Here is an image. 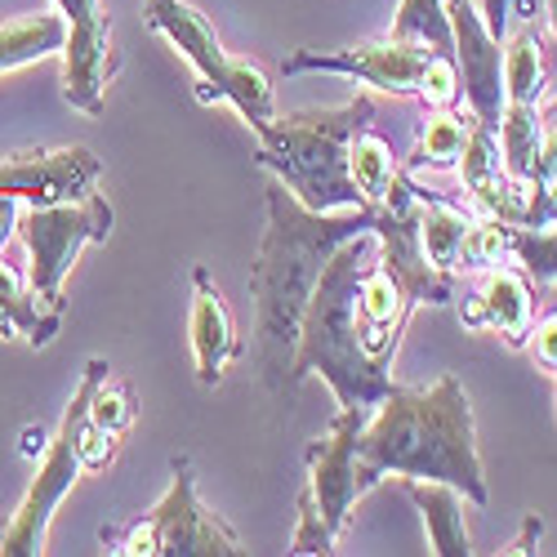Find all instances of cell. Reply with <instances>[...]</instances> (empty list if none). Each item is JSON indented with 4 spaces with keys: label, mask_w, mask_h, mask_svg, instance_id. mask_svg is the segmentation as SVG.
I'll return each mask as SVG.
<instances>
[{
    "label": "cell",
    "mask_w": 557,
    "mask_h": 557,
    "mask_svg": "<svg viewBox=\"0 0 557 557\" xmlns=\"http://www.w3.org/2000/svg\"><path fill=\"white\" fill-rule=\"evenodd\" d=\"M103 161L89 148H27L0 157V197L18 206H59L95 193Z\"/></svg>",
    "instance_id": "cell-12"
},
{
    "label": "cell",
    "mask_w": 557,
    "mask_h": 557,
    "mask_svg": "<svg viewBox=\"0 0 557 557\" xmlns=\"http://www.w3.org/2000/svg\"><path fill=\"white\" fill-rule=\"evenodd\" d=\"M469 129H473V112H459V108H429L424 125H420V138L406 157V170L410 174H446L459 165L463 157V144H469Z\"/></svg>",
    "instance_id": "cell-20"
},
{
    "label": "cell",
    "mask_w": 557,
    "mask_h": 557,
    "mask_svg": "<svg viewBox=\"0 0 557 557\" xmlns=\"http://www.w3.org/2000/svg\"><path fill=\"white\" fill-rule=\"evenodd\" d=\"M540 535H544V518H540V513H527V518H522V531H518V540H513V544H508V548H499V553H508V557H522V553H535Z\"/></svg>",
    "instance_id": "cell-33"
},
{
    "label": "cell",
    "mask_w": 557,
    "mask_h": 557,
    "mask_svg": "<svg viewBox=\"0 0 557 557\" xmlns=\"http://www.w3.org/2000/svg\"><path fill=\"white\" fill-rule=\"evenodd\" d=\"M527 352H531V361H535L540 370H548V375L557 370V308L531 321V335H527Z\"/></svg>",
    "instance_id": "cell-30"
},
{
    "label": "cell",
    "mask_w": 557,
    "mask_h": 557,
    "mask_svg": "<svg viewBox=\"0 0 557 557\" xmlns=\"http://www.w3.org/2000/svg\"><path fill=\"white\" fill-rule=\"evenodd\" d=\"M482 18L491 27V36L504 45L508 32H513V23H531L540 10H544V0H482Z\"/></svg>",
    "instance_id": "cell-29"
},
{
    "label": "cell",
    "mask_w": 557,
    "mask_h": 557,
    "mask_svg": "<svg viewBox=\"0 0 557 557\" xmlns=\"http://www.w3.org/2000/svg\"><path fill=\"white\" fill-rule=\"evenodd\" d=\"M401 482H406V495L414 499V508H420L433 553L469 557L473 540H469V527H463V495L446 482H424V478H401Z\"/></svg>",
    "instance_id": "cell-17"
},
{
    "label": "cell",
    "mask_w": 557,
    "mask_h": 557,
    "mask_svg": "<svg viewBox=\"0 0 557 557\" xmlns=\"http://www.w3.org/2000/svg\"><path fill=\"white\" fill-rule=\"evenodd\" d=\"M455 170H459V178H463V193H469V210H473V214L499 219V223H527L531 188L504 170L499 134H495L491 125H482L478 116H473L469 144H463V157H459Z\"/></svg>",
    "instance_id": "cell-14"
},
{
    "label": "cell",
    "mask_w": 557,
    "mask_h": 557,
    "mask_svg": "<svg viewBox=\"0 0 557 557\" xmlns=\"http://www.w3.org/2000/svg\"><path fill=\"white\" fill-rule=\"evenodd\" d=\"M108 380V361L103 357H89L81 370V384L63 410V424L59 433L45 442L40 450V469L23 495V504L14 508V518L0 527V557H32L45 553V535H50V518L59 513V504L72 495L76 478H81V455H76V424L95 397V388Z\"/></svg>",
    "instance_id": "cell-8"
},
{
    "label": "cell",
    "mask_w": 557,
    "mask_h": 557,
    "mask_svg": "<svg viewBox=\"0 0 557 557\" xmlns=\"http://www.w3.org/2000/svg\"><path fill=\"white\" fill-rule=\"evenodd\" d=\"M437 50L429 45H414V40H366V45H352V50H335V54H321V50H295L286 63H282V76H299V72H339V76H352L361 85H375L384 95H397V99H420V76L429 67Z\"/></svg>",
    "instance_id": "cell-11"
},
{
    "label": "cell",
    "mask_w": 557,
    "mask_h": 557,
    "mask_svg": "<svg viewBox=\"0 0 557 557\" xmlns=\"http://www.w3.org/2000/svg\"><path fill=\"white\" fill-rule=\"evenodd\" d=\"M18 227V201H10V197H0V250H5V242H10V232Z\"/></svg>",
    "instance_id": "cell-34"
},
{
    "label": "cell",
    "mask_w": 557,
    "mask_h": 557,
    "mask_svg": "<svg viewBox=\"0 0 557 557\" xmlns=\"http://www.w3.org/2000/svg\"><path fill=\"white\" fill-rule=\"evenodd\" d=\"M544 27H548V36L557 40V0H544Z\"/></svg>",
    "instance_id": "cell-36"
},
{
    "label": "cell",
    "mask_w": 557,
    "mask_h": 557,
    "mask_svg": "<svg viewBox=\"0 0 557 557\" xmlns=\"http://www.w3.org/2000/svg\"><path fill=\"white\" fill-rule=\"evenodd\" d=\"M375 406H339L331 429L308 442V482L299 491V527L290 540L295 557H326L335 553L339 531L348 527L352 504L361 499L357 486V437L370 424Z\"/></svg>",
    "instance_id": "cell-7"
},
{
    "label": "cell",
    "mask_w": 557,
    "mask_h": 557,
    "mask_svg": "<svg viewBox=\"0 0 557 557\" xmlns=\"http://www.w3.org/2000/svg\"><path fill=\"white\" fill-rule=\"evenodd\" d=\"M348 178H352L361 206H384L388 193L397 188L401 165L393 157V144L375 125H366V129L352 134V144H348Z\"/></svg>",
    "instance_id": "cell-21"
},
{
    "label": "cell",
    "mask_w": 557,
    "mask_h": 557,
    "mask_svg": "<svg viewBox=\"0 0 557 557\" xmlns=\"http://www.w3.org/2000/svg\"><path fill=\"white\" fill-rule=\"evenodd\" d=\"M508 232L513 223H499V219H473V227L463 232V246H459V263L463 272H486V268H499L508 263Z\"/></svg>",
    "instance_id": "cell-26"
},
{
    "label": "cell",
    "mask_w": 557,
    "mask_h": 557,
    "mask_svg": "<svg viewBox=\"0 0 557 557\" xmlns=\"http://www.w3.org/2000/svg\"><path fill=\"white\" fill-rule=\"evenodd\" d=\"M548 174H557V103L540 112V174L535 178H548Z\"/></svg>",
    "instance_id": "cell-32"
},
{
    "label": "cell",
    "mask_w": 557,
    "mask_h": 557,
    "mask_svg": "<svg viewBox=\"0 0 557 557\" xmlns=\"http://www.w3.org/2000/svg\"><path fill=\"white\" fill-rule=\"evenodd\" d=\"M446 18L455 36V63L463 81V108L499 134L504 116V45L491 36L478 0H446Z\"/></svg>",
    "instance_id": "cell-13"
},
{
    "label": "cell",
    "mask_w": 557,
    "mask_h": 557,
    "mask_svg": "<svg viewBox=\"0 0 557 557\" xmlns=\"http://www.w3.org/2000/svg\"><path fill=\"white\" fill-rule=\"evenodd\" d=\"M67 40H63V99L85 112L103 116L108 85L121 72V59L112 50V18L103 10V0H54Z\"/></svg>",
    "instance_id": "cell-10"
},
{
    "label": "cell",
    "mask_w": 557,
    "mask_h": 557,
    "mask_svg": "<svg viewBox=\"0 0 557 557\" xmlns=\"http://www.w3.org/2000/svg\"><path fill=\"white\" fill-rule=\"evenodd\" d=\"M508 263H518L531 276L535 295L557 286V227H522V223H513V232H508Z\"/></svg>",
    "instance_id": "cell-25"
},
{
    "label": "cell",
    "mask_w": 557,
    "mask_h": 557,
    "mask_svg": "<svg viewBox=\"0 0 557 557\" xmlns=\"http://www.w3.org/2000/svg\"><path fill=\"white\" fill-rule=\"evenodd\" d=\"M375 255H380V232H361V237L344 242L326 259V268H321L308 312H304V326H299L295 361H290V393H299L308 375H321L339 406H380L388 397L393 375L370 366V357L357 344V326H352L357 276Z\"/></svg>",
    "instance_id": "cell-3"
},
{
    "label": "cell",
    "mask_w": 557,
    "mask_h": 557,
    "mask_svg": "<svg viewBox=\"0 0 557 557\" xmlns=\"http://www.w3.org/2000/svg\"><path fill=\"white\" fill-rule=\"evenodd\" d=\"M370 121H375V103L366 95L339 108H308L295 116H272L263 129H255L259 138L255 165L272 170L276 183H286L295 201L317 214L357 210L361 197L348 178V144Z\"/></svg>",
    "instance_id": "cell-4"
},
{
    "label": "cell",
    "mask_w": 557,
    "mask_h": 557,
    "mask_svg": "<svg viewBox=\"0 0 557 557\" xmlns=\"http://www.w3.org/2000/svg\"><path fill=\"white\" fill-rule=\"evenodd\" d=\"M103 553L112 557H237L246 553L242 535L232 531L197 491V469L188 455L170 459V491L152 513L129 522L125 531L103 527Z\"/></svg>",
    "instance_id": "cell-5"
},
{
    "label": "cell",
    "mask_w": 557,
    "mask_h": 557,
    "mask_svg": "<svg viewBox=\"0 0 557 557\" xmlns=\"http://www.w3.org/2000/svg\"><path fill=\"white\" fill-rule=\"evenodd\" d=\"M393 40H414L429 45L437 54H455V36H450V18H446V0H401L393 27Z\"/></svg>",
    "instance_id": "cell-24"
},
{
    "label": "cell",
    "mask_w": 557,
    "mask_h": 557,
    "mask_svg": "<svg viewBox=\"0 0 557 557\" xmlns=\"http://www.w3.org/2000/svg\"><path fill=\"white\" fill-rule=\"evenodd\" d=\"M112 206L108 197L89 193L81 201L59 206H18V237L27 246V286L54 308H67L63 282L81 255V246H95L112 237Z\"/></svg>",
    "instance_id": "cell-9"
},
{
    "label": "cell",
    "mask_w": 557,
    "mask_h": 557,
    "mask_svg": "<svg viewBox=\"0 0 557 557\" xmlns=\"http://www.w3.org/2000/svg\"><path fill=\"white\" fill-rule=\"evenodd\" d=\"M384 478L446 482L469 504L486 508V463L478 450L473 401L459 375H442L429 388L393 384L380 410L357 437V486L361 495Z\"/></svg>",
    "instance_id": "cell-2"
},
{
    "label": "cell",
    "mask_w": 557,
    "mask_h": 557,
    "mask_svg": "<svg viewBox=\"0 0 557 557\" xmlns=\"http://www.w3.org/2000/svg\"><path fill=\"white\" fill-rule=\"evenodd\" d=\"M76 455H81V469L103 473V469H112L116 455H121V437L103 433L99 424H89V414H81V424H76Z\"/></svg>",
    "instance_id": "cell-28"
},
{
    "label": "cell",
    "mask_w": 557,
    "mask_h": 557,
    "mask_svg": "<svg viewBox=\"0 0 557 557\" xmlns=\"http://www.w3.org/2000/svg\"><path fill=\"white\" fill-rule=\"evenodd\" d=\"M63 312L45 304L32 286L23 290L18 276L0 263V339H27L32 348H45L59 331H63Z\"/></svg>",
    "instance_id": "cell-19"
},
{
    "label": "cell",
    "mask_w": 557,
    "mask_h": 557,
    "mask_svg": "<svg viewBox=\"0 0 557 557\" xmlns=\"http://www.w3.org/2000/svg\"><path fill=\"white\" fill-rule=\"evenodd\" d=\"M188 335H193V357H197V384L214 388L223 380V370L237 361L242 335L237 321H232V308L223 304L219 286L210 282V268H193V317H188Z\"/></svg>",
    "instance_id": "cell-16"
},
{
    "label": "cell",
    "mask_w": 557,
    "mask_h": 557,
    "mask_svg": "<svg viewBox=\"0 0 557 557\" xmlns=\"http://www.w3.org/2000/svg\"><path fill=\"white\" fill-rule=\"evenodd\" d=\"M535 304H540V295L531 286V276L518 263H499V268H486L482 290L459 308V321L469 331L499 335L508 348H527L531 321H535Z\"/></svg>",
    "instance_id": "cell-15"
},
{
    "label": "cell",
    "mask_w": 557,
    "mask_h": 557,
    "mask_svg": "<svg viewBox=\"0 0 557 557\" xmlns=\"http://www.w3.org/2000/svg\"><path fill=\"white\" fill-rule=\"evenodd\" d=\"M414 219H420V250H424V259L433 268H442V272H455L463 232L473 227L478 214L455 206L442 193H424L420 183H414Z\"/></svg>",
    "instance_id": "cell-18"
},
{
    "label": "cell",
    "mask_w": 557,
    "mask_h": 557,
    "mask_svg": "<svg viewBox=\"0 0 557 557\" xmlns=\"http://www.w3.org/2000/svg\"><path fill=\"white\" fill-rule=\"evenodd\" d=\"M63 40H67L63 14H27L14 23H0V72L63 54Z\"/></svg>",
    "instance_id": "cell-22"
},
{
    "label": "cell",
    "mask_w": 557,
    "mask_h": 557,
    "mask_svg": "<svg viewBox=\"0 0 557 557\" xmlns=\"http://www.w3.org/2000/svg\"><path fill=\"white\" fill-rule=\"evenodd\" d=\"M144 23L152 32H161L174 50L197 67L201 103H232L250 129H263L276 116V95H272V81L263 76V67L250 59H232L219 45L210 18L201 10H193L188 0H144Z\"/></svg>",
    "instance_id": "cell-6"
},
{
    "label": "cell",
    "mask_w": 557,
    "mask_h": 557,
    "mask_svg": "<svg viewBox=\"0 0 557 557\" xmlns=\"http://www.w3.org/2000/svg\"><path fill=\"white\" fill-rule=\"evenodd\" d=\"M522 227H557V174L531 183V206Z\"/></svg>",
    "instance_id": "cell-31"
},
{
    "label": "cell",
    "mask_w": 557,
    "mask_h": 557,
    "mask_svg": "<svg viewBox=\"0 0 557 557\" xmlns=\"http://www.w3.org/2000/svg\"><path fill=\"white\" fill-rule=\"evenodd\" d=\"M548 72H544V45L535 27H518L504 40V103H544Z\"/></svg>",
    "instance_id": "cell-23"
},
{
    "label": "cell",
    "mask_w": 557,
    "mask_h": 557,
    "mask_svg": "<svg viewBox=\"0 0 557 557\" xmlns=\"http://www.w3.org/2000/svg\"><path fill=\"white\" fill-rule=\"evenodd\" d=\"M553 420H557V370H553Z\"/></svg>",
    "instance_id": "cell-37"
},
{
    "label": "cell",
    "mask_w": 557,
    "mask_h": 557,
    "mask_svg": "<svg viewBox=\"0 0 557 557\" xmlns=\"http://www.w3.org/2000/svg\"><path fill=\"white\" fill-rule=\"evenodd\" d=\"M23 437H27V442H23V450H27V455H40V450H45V442H50V433H45V429H27Z\"/></svg>",
    "instance_id": "cell-35"
},
{
    "label": "cell",
    "mask_w": 557,
    "mask_h": 557,
    "mask_svg": "<svg viewBox=\"0 0 557 557\" xmlns=\"http://www.w3.org/2000/svg\"><path fill=\"white\" fill-rule=\"evenodd\" d=\"M380 206H357L348 214H317L295 201L286 183L268 188V227H263V246L259 259L250 263V299H255V366L259 380L272 397L290 401V361L299 344V326L312 299V286L326 259L361 237L375 232Z\"/></svg>",
    "instance_id": "cell-1"
},
{
    "label": "cell",
    "mask_w": 557,
    "mask_h": 557,
    "mask_svg": "<svg viewBox=\"0 0 557 557\" xmlns=\"http://www.w3.org/2000/svg\"><path fill=\"white\" fill-rule=\"evenodd\" d=\"M89 424H99L103 433H112V437H121L125 442V433L134 429V420H138V401H134V388L125 384V380H103L99 388H95V397H89Z\"/></svg>",
    "instance_id": "cell-27"
}]
</instances>
